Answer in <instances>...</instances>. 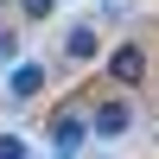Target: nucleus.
I'll use <instances>...</instances> for the list:
<instances>
[{"mask_svg":"<svg viewBox=\"0 0 159 159\" xmlns=\"http://www.w3.org/2000/svg\"><path fill=\"white\" fill-rule=\"evenodd\" d=\"M83 121H89V134H96V140H121V134H134V127H140V108H134L127 89H115V96H102L96 108H83Z\"/></svg>","mask_w":159,"mask_h":159,"instance_id":"1","label":"nucleus"},{"mask_svg":"<svg viewBox=\"0 0 159 159\" xmlns=\"http://www.w3.org/2000/svg\"><path fill=\"white\" fill-rule=\"evenodd\" d=\"M147 64H153V57H147V45H140V38H127V45H115V51H108V83L134 96V89L147 83Z\"/></svg>","mask_w":159,"mask_h":159,"instance_id":"2","label":"nucleus"},{"mask_svg":"<svg viewBox=\"0 0 159 159\" xmlns=\"http://www.w3.org/2000/svg\"><path fill=\"white\" fill-rule=\"evenodd\" d=\"M102 57V25L96 19H76V25H64V64H96Z\"/></svg>","mask_w":159,"mask_h":159,"instance_id":"3","label":"nucleus"},{"mask_svg":"<svg viewBox=\"0 0 159 159\" xmlns=\"http://www.w3.org/2000/svg\"><path fill=\"white\" fill-rule=\"evenodd\" d=\"M45 140H51V153H76L89 140V121H83V108H57L45 121Z\"/></svg>","mask_w":159,"mask_h":159,"instance_id":"4","label":"nucleus"},{"mask_svg":"<svg viewBox=\"0 0 159 159\" xmlns=\"http://www.w3.org/2000/svg\"><path fill=\"white\" fill-rule=\"evenodd\" d=\"M38 89H45V64H38V57H19L13 76H7V102H32Z\"/></svg>","mask_w":159,"mask_h":159,"instance_id":"5","label":"nucleus"},{"mask_svg":"<svg viewBox=\"0 0 159 159\" xmlns=\"http://www.w3.org/2000/svg\"><path fill=\"white\" fill-rule=\"evenodd\" d=\"M51 7H57V0H19V19H25V25H45Z\"/></svg>","mask_w":159,"mask_h":159,"instance_id":"6","label":"nucleus"},{"mask_svg":"<svg viewBox=\"0 0 159 159\" xmlns=\"http://www.w3.org/2000/svg\"><path fill=\"white\" fill-rule=\"evenodd\" d=\"M0 159H25V140L19 134H0Z\"/></svg>","mask_w":159,"mask_h":159,"instance_id":"7","label":"nucleus"},{"mask_svg":"<svg viewBox=\"0 0 159 159\" xmlns=\"http://www.w3.org/2000/svg\"><path fill=\"white\" fill-rule=\"evenodd\" d=\"M7 7H13V0H0V13H7Z\"/></svg>","mask_w":159,"mask_h":159,"instance_id":"8","label":"nucleus"}]
</instances>
